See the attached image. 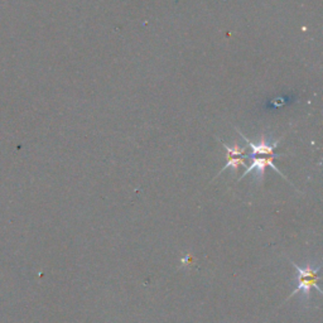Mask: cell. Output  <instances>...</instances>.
Masks as SVG:
<instances>
[{
	"mask_svg": "<svg viewBox=\"0 0 323 323\" xmlns=\"http://www.w3.org/2000/svg\"><path fill=\"white\" fill-rule=\"evenodd\" d=\"M222 145H224L225 149H226L227 157H241L244 153H245V148H241L237 143H235L234 147H230L226 143L222 142Z\"/></svg>",
	"mask_w": 323,
	"mask_h": 323,
	"instance_id": "5",
	"label": "cell"
},
{
	"mask_svg": "<svg viewBox=\"0 0 323 323\" xmlns=\"http://www.w3.org/2000/svg\"><path fill=\"white\" fill-rule=\"evenodd\" d=\"M290 264L297 270V288L284 302L289 301L290 298L299 294V293L302 294V298L308 301L311 298V292L313 289H316L319 294H322V289L319 288V280H321L319 279V269H321V265L313 266L308 263L304 268H302V266L297 265L293 260H290Z\"/></svg>",
	"mask_w": 323,
	"mask_h": 323,
	"instance_id": "1",
	"label": "cell"
},
{
	"mask_svg": "<svg viewBox=\"0 0 323 323\" xmlns=\"http://www.w3.org/2000/svg\"><path fill=\"white\" fill-rule=\"evenodd\" d=\"M237 133H239L240 137H241L243 139L245 140L246 143H248V147L251 149V154L245 155V158L256 157V155H273V154H275L274 149L275 148H278V145H279V143H280V139L275 140V142H269V140H266V138L263 135L260 139V142H259L258 144H254V143H251L250 140H249L248 138H246L245 135L241 133V131L237 130Z\"/></svg>",
	"mask_w": 323,
	"mask_h": 323,
	"instance_id": "3",
	"label": "cell"
},
{
	"mask_svg": "<svg viewBox=\"0 0 323 323\" xmlns=\"http://www.w3.org/2000/svg\"><path fill=\"white\" fill-rule=\"evenodd\" d=\"M279 157H282V154H273V155H268V157H260V158H258V157H248L246 159H251V163H250V166H246L248 168H246V171L244 172L243 176L240 177L239 181H241L244 177H246V174L250 173V172H253V171H255L256 179H258V181H263L264 174H265L266 167H270V168H273L275 172H278V173H279L280 176L283 177V178L287 179V177H285L284 174H283L282 172H280L279 169H278L277 167L274 166V163H273V160H274L275 158H279ZM287 181H288V179H287Z\"/></svg>",
	"mask_w": 323,
	"mask_h": 323,
	"instance_id": "2",
	"label": "cell"
},
{
	"mask_svg": "<svg viewBox=\"0 0 323 323\" xmlns=\"http://www.w3.org/2000/svg\"><path fill=\"white\" fill-rule=\"evenodd\" d=\"M227 159H229V162H227V163L225 164V167H222L221 172L226 171L227 168H232V169H234L235 173H236L237 169H239L240 166L246 167L245 160H244L243 158H240V157H227ZM221 172H220V173H221ZM220 173H219V174H220ZM219 174H217V176H219Z\"/></svg>",
	"mask_w": 323,
	"mask_h": 323,
	"instance_id": "4",
	"label": "cell"
}]
</instances>
